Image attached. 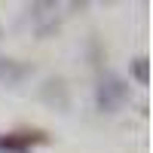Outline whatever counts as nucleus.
<instances>
[{"label": "nucleus", "mask_w": 153, "mask_h": 153, "mask_svg": "<svg viewBox=\"0 0 153 153\" xmlns=\"http://www.w3.org/2000/svg\"><path fill=\"white\" fill-rule=\"evenodd\" d=\"M31 76V68L25 65V61H12V58H0V83L6 86H16L22 80H28Z\"/></svg>", "instance_id": "3"}, {"label": "nucleus", "mask_w": 153, "mask_h": 153, "mask_svg": "<svg viewBox=\"0 0 153 153\" xmlns=\"http://www.w3.org/2000/svg\"><path fill=\"white\" fill-rule=\"evenodd\" d=\"M135 80L138 83H147V58H138L135 61Z\"/></svg>", "instance_id": "4"}, {"label": "nucleus", "mask_w": 153, "mask_h": 153, "mask_svg": "<svg viewBox=\"0 0 153 153\" xmlns=\"http://www.w3.org/2000/svg\"><path fill=\"white\" fill-rule=\"evenodd\" d=\"M46 141H49L46 132H31V129L6 132V135H0V153H31L34 147H40Z\"/></svg>", "instance_id": "2"}, {"label": "nucleus", "mask_w": 153, "mask_h": 153, "mask_svg": "<svg viewBox=\"0 0 153 153\" xmlns=\"http://www.w3.org/2000/svg\"><path fill=\"white\" fill-rule=\"evenodd\" d=\"M129 98V89H126V83L120 80V76H101V83H98V92H95V104L98 110H117L123 101Z\"/></svg>", "instance_id": "1"}]
</instances>
